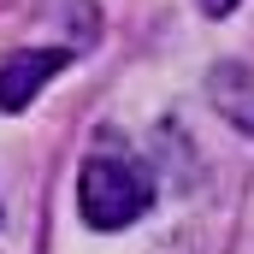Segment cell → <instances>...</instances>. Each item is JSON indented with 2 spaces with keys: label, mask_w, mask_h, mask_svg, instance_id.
Segmentation results:
<instances>
[{
  "label": "cell",
  "mask_w": 254,
  "mask_h": 254,
  "mask_svg": "<svg viewBox=\"0 0 254 254\" xmlns=\"http://www.w3.org/2000/svg\"><path fill=\"white\" fill-rule=\"evenodd\" d=\"M65 65H71L65 48H24V54H12V60L0 65V113H24L42 95V83L60 77Z\"/></svg>",
  "instance_id": "2"
},
{
  "label": "cell",
  "mask_w": 254,
  "mask_h": 254,
  "mask_svg": "<svg viewBox=\"0 0 254 254\" xmlns=\"http://www.w3.org/2000/svg\"><path fill=\"white\" fill-rule=\"evenodd\" d=\"M77 207H83V219L95 231H125V225H136L154 207V172H148V160L130 154L125 142H113V148L101 142L83 160V172H77Z\"/></svg>",
  "instance_id": "1"
},
{
  "label": "cell",
  "mask_w": 254,
  "mask_h": 254,
  "mask_svg": "<svg viewBox=\"0 0 254 254\" xmlns=\"http://www.w3.org/2000/svg\"><path fill=\"white\" fill-rule=\"evenodd\" d=\"M201 12H207V18H231V12H237V0H201Z\"/></svg>",
  "instance_id": "4"
},
{
  "label": "cell",
  "mask_w": 254,
  "mask_h": 254,
  "mask_svg": "<svg viewBox=\"0 0 254 254\" xmlns=\"http://www.w3.org/2000/svg\"><path fill=\"white\" fill-rule=\"evenodd\" d=\"M207 95H213V107L243 130V136H254V71H243L237 60H225L207 77Z\"/></svg>",
  "instance_id": "3"
}]
</instances>
